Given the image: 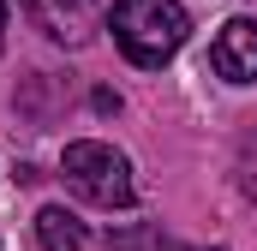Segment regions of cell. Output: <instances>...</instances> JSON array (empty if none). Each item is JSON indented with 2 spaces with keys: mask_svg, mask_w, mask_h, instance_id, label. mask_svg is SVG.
<instances>
[{
  "mask_svg": "<svg viewBox=\"0 0 257 251\" xmlns=\"http://www.w3.org/2000/svg\"><path fill=\"white\" fill-rule=\"evenodd\" d=\"M209 66L227 84H251L257 78V18H227L215 48H209Z\"/></svg>",
  "mask_w": 257,
  "mask_h": 251,
  "instance_id": "obj_4",
  "label": "cell"
},
{
  "mask_svg": "<svg viewBox=\"0 0 257 251\" xmlns=\"http://www.w3.org/2000/svg\"><path fill=\"white\" fill-rule=\"evenodd\" d=\"M0 48H6V0H0Z\"/></svg>",
  "mask_w": 257,
  "mask_h": 251,
  "instance_id": "obj_7",
  "label": "cell"
},
{
  "mask_svg": "<svg viewBox=\"0 0 257 251\" xmlns=\"http://www.w3.org/2000/svg\"><path fill=\"white\" fill-rule=\"evenodd\" d=\"M24 12L42 24V36H54L66 48H84V42L96 36L102 0H24Z\"/></svg>",
  "mask_w": 257,
  "mask_h": 251,
  "instance_id": "obj_3",
  "label": "cell"
},
{
  "mask_svg": "<svg viewBox=\"0 0 257 251\" xmlns=\"http://www.w3.org/2000/svg\"><path fill=\"white\" fill-rule=\"evenodd\" d=\"M233 174H239V191L257 197V132H245V144H239V168H233Z\"/></svg>",
  "mask_w": 257,
  "mask_h": 251,
  "instance_id": "obj_6",
  "label": "cell"
},
{
  "mask_svg": "<svg viewBox=\"0 0 257 251\" xmlns=\"http://www.w3.org/2000/svg\"><path fill=\"white\" fill-rule=\"evenodd\" d=\"M114 42H120V54L132 66H168L180 48H186V36H192V18H186V6L180 0H114Z\"/></svg>",
  "mask_w": 257,
  "mask_h": 251,
  "instance_id": "obj_1",
  "label": "cell"
},
{
  "mask_svg": "<svg viewBox=\"0 0 257 251\" xmlns=\"http://www.w3.org/2000/svg\"><path fill=\"white\" fill-rule=\"evenodd\" d=\"M168 251H180V245H168Z\"/></svg>",
  "mask_w": 257,
  "mask_h": 251,
  "instance_id": "obj_8",
  "label": "cell"
},
{
  "mask_svg": "<svg viewBox=\"0 0 257 251\" xmlns=\"http://www.w3.org/2000/svg\"><path fill=\"white\" fill-rule=\"evenodd\" d=\"M60 174L72 180V191L78 197H90V203H102V209H126L132 197H138V186H132V162L120 156V150H108V144H66V162Z\"/></svg>",
  "mask_w": 257,
  "mask_h": 251,
  "instance_id": "obj_2",
  "label": "cell"
},
{
  "mask_svg": "<svg viewBox=\"0 0 257 251\" xmlns=\"http://www.w3.org/2000/svg\"><path fill=\"white\" fill-rule=\"evenodd\" d=\"M36 239H42V251H84V221L66 209V203H48L42 215H36Z\"/></svg>",
  "mask_w": 257,
  "mask_h": 251,
  "instance_id": "obj_5",
  "label": "cell"
}]
</instances>
